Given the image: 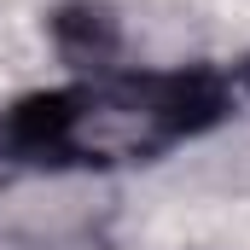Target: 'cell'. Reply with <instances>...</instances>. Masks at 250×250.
I'll return each instance as SVG.
<instances>
[{"mask_svg": "<svg viewBox=\"0 0 250 250\" xmlns=\"http://www.w3.org/2000/svg\"><path fill=\"white\" fill-rule=\"evenodd\" d=\"M250 99L239 64H151L87 70L23 93L0 111V163L41 175L140 169L215 134Z\"/></svg>", "mask_w": 250, "mask_h": 250, "instance_id": "cell-1", "label": "cell"}, {"mask_svg": "<svg viewBox=\"0 0 250 250\" xmlns=\"http://www.w3.org/2000/svg\"><path fill=\"white\" fill-rule=\"evenodd\" d=\"M47 23H53L59 53L76 64V76L111 70V64L123 59V18H117V6H105V0H70V6H59Z\"/></svg>", "mask_w": 250, "mask_h": 250, "instance_id": "cell-2", "label": "cell"}]
</instances>
